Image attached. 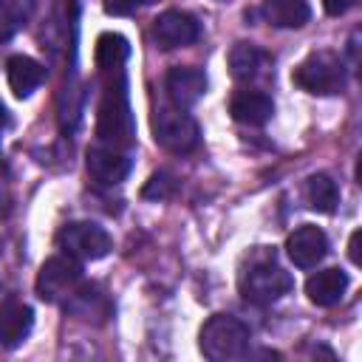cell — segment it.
<instances>
[{"mask_svg":"<svg viewBox=\"0 0 362 362\" xmlns=\"http://www.w3.org/2000/svg\"><path fill=\"white\" fill-rule=\"evenodd\" d=\"M0 124H6V107L0 105Z\"/></svg>","mask_w":362,"mask_h":362,"instance_id":"d4e9b609","label":"cell"},{"mask_svg":"<svg viewBox=\"0 0 362 362\" xmlns=\"http://www.w3.org/2000/svg\"><path fill=\"white\" fill-rule=\"evenodd\" d=\"M305 201H308V206H311L314 212L328 215V212H334L337 204H339V189H337V184H334L328 175L317 173V175H311V178L305 181Z\"/></svg>","mask_w":362,"mask_h":362,"instance_id":"d6986e66","label":"cell"},{"mask_svg":"<svg viewBox=\"0 0 362 362\" xmlns=\"http://www.w3.org/2000/svg\"><path fill=\"white\" fill-rule=\"evenodd\" d=\"M291 82L297 88H303L305 93L331 96L345 88V65L331 51H314L294 68Z\"/></svg>","mask_w":362,"mask_h":362,"instance_id":"7a4b0ae2","label":"cell"},{"mask_svg":"<svg viewBox=\"0 0 362 362\" xmlns=\"http://www.w3.org/2000/svg\"><path fill=\"white\" fill-rule=\"evenodd\" d=\"M85 167L90 173V178L96 184H105V187H113V184H122L130 173V158L124 153H119L116 147H107V144H96L88 150L85 156Z\"/></svg>","mask_w":362,"mask_h":362,"instance_id":"30bf717a","label":"cell"},{"mask_svg":"<svg viewBox=\"0 0 362 362\" xmlns=\"http://www.w3.org/2000/svg\"><path fill=\"white\" fill-rule=\"evenodd\" d=\"M354 6H356V0H322L325 14H331V17H342V14H348Z\"/></svg>","mask_w":362,"mask_h":362,"instance_id":"603a6c76","label":"cell"},{"mask_svg":"<svg viewBox=\"0 0 362 362\" xmlns=\"http://www.w3.org/2000/svg\"><path fill=\"white\" fill-rule=\"evenodd\" d=\"M96 136L116 147V144H130L133 141V116L127 105V90H124V76L119 82L105 88L102 105H99V122H96Z\"/></svg>","mask_w":362,"mask_h":362,"instance_id":"3957f363","label":"cell"},{"mask_svg":"<svg viewBox=\"0 0 362 362\" xmlns=\"http://www.w3.org/2000/svg\"><path fill=\"white\" fill-rule=\"evenodd\" d=\"M153 139L170 153H189L198 147L201 130L184 107H158L153 116Z\"/></svg>","mask_w":362,"mask_h":362,"instance_id":"5b68a950","label":"cell"},{"mask_svg":"<svg viewBox=\"0 0 362 362\" xmlns=\"http://www.w3.org/2000/svg\"><path fill=\"white\" fill-rule=\"evenodd\" d=\"M249 328L232 317V314H215L204 322L201 334H198V345L201 354L212 362H226V359H238L249 351Z\"/></svg>","mask_w":362,"mask_h":362,"instance_id":"6da1fadb","label":"cell"},{"mask_svg":"<svg viewBox=\"0 0 362 362\" xmlns=\"http://www.w3.org/2000/svg\"><path fill=\"white\" fill-rule=\"evenodd\" d=\"M260 14L274 28H300L311 17L308 0H263Z\"/></svg>","mask_w":362,"mask_h":362,"instance_id":"2e32d148","label":"cell"},{"mask_svg":"<svg viewBox=\"0 0 362 362\" xmlns=\"http://www.w3.org/2000/svg\"><path fill=\"white\" fill-rule=\"evenodd\" d=\"M286 255L294 266L300 269H311L317 266L325 255H328V238L320 226H311V223H303L297 226L288 240H286Z\"/></svg>","mask_w":362,"mask_h":362,"instance_id":"9c48e42d","label":"cell"},{"mask_svg":"<svg viewBox=\"0 0 362 362\" xmlns=\"http://www.w3.org/2000/svg\"><path fill=\"white\" fill-rule=\"evenodd\" d=\"M6 76H8L11 93L23 99V96H31L45 82V68L37 59L25 57V54H14L6 62Z\"/></svg>","mask_w":362,"mask_h":362,"instance_id":"9a60e30c","label":"cell"},{"mask_svg":"<svg viewBox=\"0 0 362 362\" xmlns=\"http://www.w3.org/2000/svg\"><path fill=\"white\" fill-rule=\"evenodd\" d=\"M127 54H130V45H127V40L122 37V34H102L99 40H96V54H93V59H96V68L102 71V74H122V65H124V59H127Z\"/></svg>","mask_w":362,"mask_h":362,"instance_id":"ac0fdd59","label":"cell"},{"mask_svg":"<svg viewBox=\"0 0 362 362\" xmlns=\"http://www.w3.org/2000/svg\"><path fill=\"white\" fill-rule=\"evenodd\" d=\"M31 8H34V0H0V40L23 28Z\"/></svg>","mask_w":362,"mask_h":362,"instance_id":"ffe728a7","label":"cell"},{"mask_svg":"<svg viewBox=\"0 0 362 362\" xmlns=\"http://www.w3.org/2000/svg\"><path fill=\"white\" fill-rule=\"evenodd\" d=\"M167 93L173 99L175 107H192L204 90H206V76L201 68H192V65H175L167 71Z\"/></svg>","mask_w":362,"mask_h":362,"instance_id":"8fae6325","label":"cell"},{"mask_svg":"<svg viewBox=\"0 0 362 362\" xmlns=\"http://www.w3.org/2000/svg\"><path fill=\"white\" fill-rule=\"evenodd\" d=\"M173 189H175L173 175H170V173H156V175H150V181L144 184L141 195L150 198V201H164V198L173 195Z\"/></svg>","mask_w":362,"mask_h":362,"instance_id":"44dd1931","label":"cell"},{"mask_svg":"<svg viewBox=\"0 0 362 362\" xmlns=\"http://www.w3.org/2000/svg\"><path fill=\"white\" fill-rule=\"evenodd\" d=\"M57 243L65 255L76 257V260H99L113 249V240L107 235L105 226L93 223V221H71L59 229Z\"/></svg>","mask_w":362,"mask_h":362,"instance_id":"52a82bcc","label":"cell"},{"mask_svg":"<svg viewBox=\"0 0 362 362\" xmlns=\"http://www.w3.org/2000/svg\"><path fill=\"white\" fill-rule=\"evenodd\" d=\"M294 280L277 263H255L240 274V294L255 305L277 303L291 291Z\"/></svg>","mask_w":362,"mask_h":362,"instance_id":"8992f818","label":"cell"},{"mask_svg":"<svg viewBox=\"0 0 362 362\" xmlns=\"http://www.w3.org/2000/svg\"><path fill=\"white\" fill-rule=\"evenodd\" d=\"M266 65V54L252 42H235L229 51V74L238 82L255 79Z\"/></svg>","mask_w":362,"mask_h":362,"instance_id":"e0dca14e","label":"cell"},{"mask_svg":"<svg viewBox=\"0 0 362 362\" xmlns=\"http://www.w3.org/2000/svg\"><path fill=\"white\" fill-rule=\"evenodd\" d=\"M198 34H201L198 20L192 14H187V11H178V8H170V11L158 14L156 23H153V40L164 51L192 45L198 40Z\"/></svg>","mask_w":362,"mask_h":362,"instance_id":"ba28073f","label":"cell"},{"mask_svg":"<svg viewBox=\"0 0 362 362\" xmlns=\"http://www.w3.org/2000/svg\"><path fill=\"white\" fill-rule=\"evenodd\" d=\"M34 325V311L20 300H3L0 303V345L17 348Z\"/></svg>","mask_w":362,"mask_h":362,"instance_id":"7c38bea8","label":"cell"},{"mask_svg":"<svg viewBox=\"0 0 362 362\" xmlns=\"http://www.w3.org/2000/svg\"><path fill=\"white\" fill-rule=\"evenodd\" d=\"M345 291H348V274L342 269H322L305 280V297L320 308L337 305L345 297Z\"/></svg>","mask_w":362,"mask_h":362,"instance_id":"4fadbf2b","label":"cell"},{"mask_svg":"<svg viewBox=\"0 0 362 362\" xmlns=\"http://www.w3.org/2000/svg\"><path fill=\"white\" fill-rule=\"evenodd\" d=\"M156 0H105V14L110 17H130L141 11L144 6H153Z\"/></svg>","mask_w":362,"mask_h":362,"instance_id":"7402d4cb","label":"cell"},{"mask_svg":"<svg viewBox=\"0 0 362 362\" xmlns=\"http://www.w3.org/2000/svg\"><path fill=\"white\" fill-rule=\"evenodd\" d=\"M359 240H362V232L356 229V232L351 235V243H348V255H351L354 263H362V257H359Z\"/></svg>","mask_w":362,"mask_h":362,"instance_id":"cb8c5ba5","label":"cell"},{"mask_svg":"<svg viewBox=\"0 0 362 362\" xmlns=\"http://www.w3.org/2000/svg\"><path fill=\"white\" fill-rule=\"evenodd\" d=\"M82 286V266L71 255H54L40 266L37 294L45 303H65Z\"/></svg>","mask_w":362,"mask_h":362,"instance_id":"277c9868","label":"cell"},{"mask_svg":"<svg viewBox=\"0 0 362 362\" xmlns=\"http://www.w3.org/2000/svg\"><path fill=\"white\" fill-rule=\"evenodd\" d=\"M229 113L235 122L249 124V127H260L272 119L274 113V102L263 93V90H238L229 99Z\"/></svg>","mask_w":362,"mask_h":362,"instance_id":"5bb4252c","label":"cell"}]
</instances>
